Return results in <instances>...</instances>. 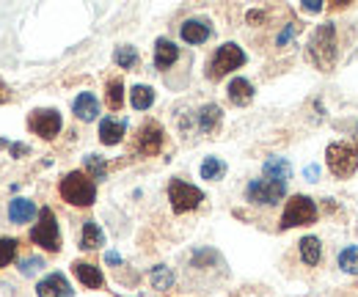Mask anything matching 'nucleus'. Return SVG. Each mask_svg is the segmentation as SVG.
Returning a JSON list of instances; mask_svg holds the SVG:
<instances>
[{
    "label": "nucleus",
    "instance_id": "f257e3e1",
    "mask_svg": "<svg viewBox=\"0 0 358 297\" xmlns=\"http://www.w3.org/2000/svg\"><path fill=\"white\" fill-rule=\"evenodd\" d=\"M336 55H339V50H336V28L331 22L317 25L312 39H309V61L320 72H331L336 66Z\"/></svg>",
    "mask_w": 358,
    "mask_h": 297
},
{
    "label": "nucleus",
    "instance_id": "f03ea898",
    "mask_svg": "<svg viewBox=\"0 0 358 297\" xmlns=\"http://www.w3.org/2000/svg\"><path fill=\"white\" fill-rule=\"evenodd\" d=\"M58 193L72 207H91L96 201V184H94V179H91L86 171H69L61 179Z\"/></svg>",
    "mask_w": 358,
    "mask_h": 297
},
{
    "label": "nucleus",
    "instance_id": "7ed1b4c3",
    "mask_svg": "<svg viewBox=\"0 0 358 297\" xmlns=\"http://www.w3.org/2000/svg\"><path fill=\"white\" fill-rule=\"evenodd\" d=\"M245 61H248V58H245V52H243L240 44H234V42L221 44V47L213 52V58L207 61V78H210V80H221L229 72L240 69Z\"/></svg>",
    "mask_w": 358,
    "mask_h": 297
},
{
    "label": "nucleus",
    "instance_id": "20e7f679",
    "mask_svg": "<svg viewBox=\"0 0 358 297\" xmlns=\"http://www.w3.org/2000/svg\"><path fill=\"white\" fill-rule=\"evenodd\" d=\"M317 217H320L317 204H314L309 196H301V193H298V196H292V198L287 201L278 229L287 231V229H295V226H312V223H317Z\"/></svg>",
    "mask_w": 358,
    "mask_h": 297
},
{
    "label": "nucleus",
    "instance_id": "39448f33",
    "mask_svg": "<svg viewBox=\"0 0 358 297\" xmlns=\"http://www.w3.org/2000/svg\"><path fill=\"white\" fill-rule=\"evenodd\" d=\"M325 163L328 171L336 179H348L358 171V146L353 143H331L325 149Z\"/></svg>",
    "mask_w": 358,
    "mask_h": 297
},
{
    "label": "nucleus",
    "instance_id": "423d86ee",
    "mask_svg": "<svg viewBox=\"0 0 358 297\" xmlns=\"http://www.w3.org/2000/svg\"><path fill=\"white\" fill-rule=\"evenodd\" d=\"M31 240L36 245H42L50 254H58L61 251V231H58V223H55V215L50 207L39 210V223L31 229Z\"/></svg>",
    "mask_w": 358,
    "mask_h": 297
},
{
    "label": "nucleus",
    "instance_id": "0eeeda50",
    "mask_svg": "<svg viewBox=\"0 0 358 297\" xmlns=\"http://www.w3.org/2000/svg\"><path fill=\"white\" fill-rule=\"evenodd\" d=\"M169 201H171V210L174 212L185 215V212H193L196 207H201L204 193L196 184H187L182 179H171L169 182Z\"/></svg>",
    "mask_w": 358,
    "mask_h": 297
},
{
    "label": "nucleus",
    "instance_id": "6e6552de",
    "mask_svg": "<svg viewBox=\"0 0 358 297\" xmlns=\"http://www.w3.org/2000/svg\"><path fill=\"white\" fill-rule=\"evenodd\" d=\"M163 146H166V129L157 122H146L133 140V152L141 157H157L163 152Z\"/></svg>",
    "mask_w": 358,
    "mask_h": 297
},
{
    "label": "nucleus",
    "instance_id": "1a4fd4ad",
    "mask_svg": "<svg viewBox=\"0 0 358 297\" xmlns=\"http://www.w3.org/2000/svg\"><path fill=\"white\" fill-rule=\"evenodd\" d=\"M284 193H287V184H281V182H270V179H254V182H248V187H245V198L251 201V204H278L281 198H284Z\"/></svg>",
    "mask_w": 358,
    "mask_h": 297
},
{
    "label": "nucleus",
    "instance_id": "9d476101",
    "mask_svg": "<svg viewBox=\"0 0 358 297\" xmlns=\"http://www.w3.org/2000/svg\"><path fill=\"white\" fill-rule=\"evenodd\" d=\"M61 113L58 110H52V108H39V110H34L31 116H28V129L31 132H36L39 138H45V140H52L58 132H61Z\"/></svg>",
    "mask_w": 358,
    "mask_h": 297
},
{
    "label": "nucleus",
    "instance_id": "9b49d317",
    "mask_svg": "<svg viewBox=\"0 0 358 297\" xmlns=\"http://www.w3.org/2000/svg\"><path fill=\"white\" fill-rule=\"evenodd\" d=\"M36 295L39 297H72V287L61 273H50L36 284Z\"/></svg>",
    "mask_w": 358,
    "mask_h": 297
},
{
    "label": "nucleus",
    "instance_id": "f8f14e48",
    "mask_svg": "<svg viewBox=\"0 0 358 297\" xmlns=\"http://www.w3.org/2000/svg\"><path fill=\"white\" fill-rule=\"evenodd\" d=\"M72 273L75 278L86 287V289H105V275L96 264H89V261H75L72 264Z\"/></svg>",
    "mask_w": 358,
    "mask_h": 297
},
{
    "label": "nucleus",
    "instance_id": "ddd939ff",
    "mask_svg": "<svg viewBox=\"0 0 358 297\" xmlns=\"http://www.w3.org/2000/svg\"><path fill=\"white\" fill-rule=\"evenodd\" d=\"M179 34H182V39L187 44H204L213 36V25L207 20H185Z\"/></svg>",
    "mask_w": 358,
    "mask_h": 297
},
{
    "label": "nucleus",
    "instance_id": "4468645a",
    "mask_svg": "<svg viewBox=\"0 0 358 297\" xmlns=\"http://www.w3.org/2000/svg\"><path fill=\"white\" fill-rule=\"evenodd\" d=\"M124 132H127V122H122V119H110V116H108V119L99 122V140H102L105 146L122 143Z\"/></svg>",
    "mask_w": 358,
    "mask_h": 297
},
{
    "label": "nucleus",
    "instance_id": "2eb2a0df",
    "mask_svg": "<svg viewBox=\"0 0 358 297\" xmlns=\"http://www.w3.org/2000/svg\"><path fill=\"white\" fill-rule=\"evenodd\" d=\"M72 110H75V116H78L80 122H94V119L99 116V102H96V96H94L91 91H83V94L75 96Z\"/></svg>",
    "mask_w": 358,
    "mask_h": 297
},
{
    "label": "nucleus",
    "instance_id": "dca6fc26",
    "mask_svg": "<svg viewBox=\"0 0 358 297\" xmlns=\"http://www.w3.org/2000/svg\"><path fill=\"white\" fill-rule=\"evenodd\" d=\"M226 94H229V102L231 105H237V108H245V105H251V99H254V85L248 83L245 78H234L229 88H226Z\"/></svg>",
    "mask_w": 358,
    "mask_h": 297
},
{
    "label": "nucleus",
    "instance_id": "f3484780",
    "mask_svg": "<svg viewBox=\"0 0 358 297\" xmlns=\"http://www.w3.org/2000/svg\"><path fill=\"white\" fill-rule=\"evenodd\" d=\"M179 58V47L171 39H157L155 42V66L163 72L169 66H174Z\"/></svg>",
    "mask_w": 358,
    "mask_h": 297
},
{
    "label": "nucleus",
    "instance_id": "a211bd4d",
    "mask_svg": "<svg viewBox=\"0 0 358 297\" xmlns=\"http://www.w3.org/2000/svg\"><path fill=\"white\" fill-rule=\"evenodd\" d=\"M36 215V204L31 198H14L8 204V220L11 223H31Z\"/></svg>",
    "mask_w": 358,
    "mask_h": 297
},
{
    "label": "nucleus",
    "instance_id": "6ab92c4d",
    "mask_svg": "<svg viewBox=\"0 0 358 297\" xmlns=\"http://www.w3.org/2000/svg\"><path fill=\"white\" fill-rule=\"evenodd\" d=\"M262 171H265V179L281 182V184H287V179L292 176V166H289V160H284V157H270Z\"/></svg>",
    "mask_w": 358,
    "mask_h": 297
},
{
    "label": "nucleus",
    "instance_id": "aec40b11",
    "mask_svg": "<svg viewBox=\"0 0 358 297\" xmlns=\"http://www.w3.org/2000/svg\"><path fill=\"white\" fill-rule=\"evenodd\" d=\"M221 119H224V113H221V108L215 105V102H210V105H204L201 110H199V129L201 132H215L218 124H221Z\"/></svg>",
    "mask_w": 358,
    "mask_h": 297
},
{
    "label": "nucleus",
    "instance_id": "412c9836",
    "mask_svg": "<svg viewBox=\"0 0 358 297\" xmlns=\"http://www.w3.org/2000/svg\"><path fill=\"white\" fill-rule=\"evenodd\" d=\"M99 245H105V231H102L94 220H86L83 237H80V248H83V251H94V248H99Z\"/></svg>",
    "mask_w": 358,
    "mask_h": 297
},
{
    "label": "nucleus",
    "instance_id": "4be33fe9",
    "mask_svg": "<svg viewBox=\"0 0 358 297\" xmlns=\"http://www.w3.org/2000/svg\"><path fill=\"white\" fill-rule=\"evenodd\" d=\"M105 105L110 110H122L124 108V83L119 78L108 80V88H105Z\"/></svg>",
    "mask_w": 358,
    "mask_h": 297
},
{
    "label": "nucleus",
    "instance_id": "5701e85b",
    "mask_svg": "<svg viewBox=\"0 0 358 297\" xmlns=\"http://www.w3.org/2000/svg\"><path fill=\"white\" fill-rule=\"evenodd\" d=\"M298 245H301V259H303L309 267H317L320 259H322V245H320V240H317V237H303Z\"/></svg>",
    "mask_w": 358,
    "mask_h": 297
},
{
    "label": "nucleus",
    "instance_id": "b1692460",
    "mask_svg": "<svg viewBox=\"0 0 358 297\" xmlns=\"http://www.w3.org/2000/svg\"><path fill=\"white\" fill-rule=\"evenodd\" d=\"M130 105H133L135 110H149L152 105H155V91L149 88V85H133V91H130Z\"/></svg>",
    "mask_w": 358,
    "mask_h": 297
},
{
    "label": "nucleus",
    "instance_id": "393cba45",
    "mask_svg": "<svg viewBox=\"0 0 358 297\" xmlns=\"http://www.w3.org/2000/svg\"><path fill=\"white\" fill-rule=\"evenodd\" d=\"M149 281H152V287H155L157 292H166V289H171V287H174V273H171L169 267L157 264V267H152V270H149Z\"/></svg>",
    "mask_w": 358,
    "mask_h": 297
},
{
    "label": "nucleus",
    "instance_id": "a878e982",
    "mask_svg": "<svg viewBox=\"0 0 358 297\" xmlns=\"http://www.w3.org/2000/svg\"><path fill=\"white\" fill-rule=\"evenodd\" d=\"M113 61H116L119 69H135L138 66V50L130 47V44H122V47H116Z\"/></svg>",
    "mask_w": 358,
    "mask_h": 297
},
{
    "label": "nucleus",
    "instance_id": "bb28decb",
    "mask_svg": "<svg viewBox=\"0 0 358 297\" xmlns=\"http://www.w3.org/2000/svg\"><path fill=\"white\" fill-rule=\"evenodd\" d=\"M224 173H226V163L221 157H207L201 163V179H207V182H218V179H224Z\"/></svg>",
    "mask_w": 358,
    "mask_h": 297
},
{
    "label": "nucleus",
    "instance_id": "cd10ccee",
    "mask_svg": "<svg viewBox=\"0 0 358 297\" xmlns=\"http://www.w3.org/2000/svg\"><path fill=\"white\" fill-rule=\"evenodd\" d=\"M339 267L348 275H358V245H348L339 251Z\"/></svg>",
    "mask_w": 358,
    "mask_h": 297
},
{
    "label": "nucleus",
    "instance_id": "c85d7f7f",
    "mask_svg": "<svg viewBox=\"0 0 358 297\" xmlns=\"http://www.w3.org/2000/svg\"><path fill=\"white\" fill-rule=\"evenodd\" d=\"M17 248H20V245H17L14 237H0V270L8 267V261H14Z\"/></svg>",
    "mask_w": 358,
    "mask_h": 297
},
{
    "label": "nucleus",
    "instance_id": "c756f323",
    "mask_svg": "<svg viewBox=\"0 0 358 297\" xmlns=\"http://www.w3.org/2000/svg\"><path fill=\"white\" fill-rule=\"evenodd\" d=\"M86 171L91 179H105L108 176V163L99 154H86Z\"/></svg>",
    "mask_w": 358,
    "mask_h": 297
},
{
    "label": "nucleus",
    "instance_id": "7c9ffc66",
    "mask_svg": "<svg viewBox=\"0 0 358 297\" xmlns=\"http://www.w3.org/2000/svg\"><path fill=\"white\" fill-rule=\"evenodd\" d=\"M42 267H45V261H42L39 256H31V259L20 261V273H22V275H34V273H39Z\"/></svg>",
    "mask_w": 358,
    "mask_h": 297
},
{
    "label": "nucleus",
    "instance_id": "2f4dec72",
    "mask_svg": "<svg viewBox=\"0 0 358 297\" xmlns=\"http://www.w3.org/2000/svg\"><path fill=\"white\" fill-rule=\"evenodd\" d=\"M295 34H298V25H295V22L284 25V31H281V34H278V39H275V42H278V47H284V44L289 42V39H292Z\"/></svg>",
    "mask_w": 358,
    "mask_h": 297
},
{
    "label": "nucleus",
    "instance_id": "473e14b6",
    "mask_svg": "<svg viewBox=\"0 0 358 297\" xmlns=\"http://www.w3.org/2000/svg\"><path fill=\"white\" fill-rule=\"evenodd\" d=\"M0 146H6V149L11 152V157H25V154L31 152L25 143H6V140H0Z\"/></svg>",
    "mask_w": 358,
    "mask_h": 297
},
{
    "label": "nucleus",
    "instance_id": "72a5a7b5",
    "mask_svg": "<svg viewBox=\"0 0 358 297\" xmlns=\"http://www.w3.org/2000/svg\"><path fill=\"white\" fill-rule=\"evenodd\" d=\"M303 8L317 14V11H322V3H320V0H303Z\"/></svg>",
    "mask_w": 358,
    "mask_h": 297
},
{
    "label": "nucleus",
    "instance_id": "f704fd0d",
    "mask_svg": "<svg viewBox=\"0 0 358 297\" xmlns=\"http://www.w3.org/2000/svg\"><path fill=\"white\" fill-rule=\"evenodd\" d=\"M105 261L113 264V267H119V264H122V256L116 254V251H108V254H105Z\"/></svg>",
    "mask_w": 358,
    "mask_h": 297
},
{
    "label": "nucleus",
    "instance_id": "c9c22d12",
    "mask_svg": "<svg viewBox=\"0 0 358 297\" xmlns=\"http://www.w3.org/2000/svg\"><path fill=\"white\" fill-rule=\"evenodd\" d=\"M8 99H11V94H8V88H6V85L0 83V105H3V102H8Z\"/></svg>",
    "mask_w": 358,
    "mask_h": 297
},
{
    "label": "nucleus",
    "instance_id": "e433bc0d",
    "mask_svg": "<svg viewBox=\"0 0 358 297\" xmlns=\"http://www.w3.org/2000/svg\"><path fill=\"white\" fill-rule=\"evenodd\" d=\"M317 173H320V168H317V166H309V168H306V179L314 182V179H317Z\"/></svg>",
    "mask_w": 358,
    "mask_h": 297
}]
</instances>
